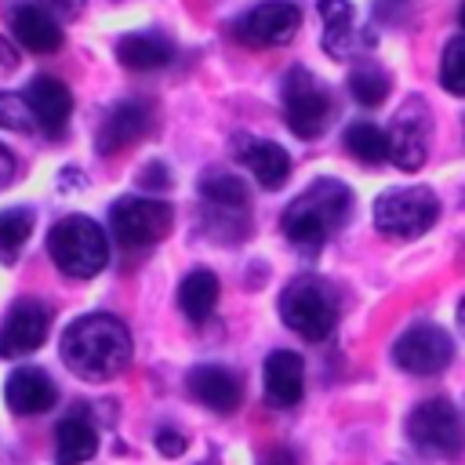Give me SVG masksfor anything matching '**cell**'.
Masks as SVG:
<instances>
[{"label": "cell", "instance_id": "6da1fadb", "mask_svg": "<svg viewBox=\"0 0 465 465\" xmlns=\"http://www.w3.org/2000/svg\"><path fill=\"white\" fill-rule=\"evenodd\" d=\"M62 360L84 381H109L131 363V331L109 312H87L65 327Z\"/></svg>", "mask_w": 465, "mask_h": 465}, {"label": "cell", "instance_id": "7a4b0ae2", "mask_svg": "<svg viewBox=\"0 0 465 465\" xmlns=\"http://www.w3.org/2000/svg\"><path fill=\"white\" fill-rule=\"evenodd\" d=\"M349 211H352V189L338 178H320L291 200L280 229L294 247L312 254L349 222Z\"/></svg>", "mask_w": 465, "mask_h": 465}, {"label": "cell", "instance_id": "3957f363", "mask_svg": "<svg viewBox=\"0 0 465 465\" xmlns=\"http://www.w3.org/2000/svg\"><path fill=\"white\" fill-rule=\"evenodd\" d=\"M47 254L51 262L73 276V280H87L94 272L105 269L109 262V240L102 232V225L87 214H69L62 222L51 225L47 232Z\"/></svg>", "mask_w": 465, "mask_h": 465}, {"label": "cell", "instance_id": "277c9868", "mask_svg": "<svg viewBox=\"0 0 465 465\" xmlns=\"http://www.w3.org/2000/svg\"><path fill=\"white\" fill-rule=\"evenodd\" d=\"M280 320L305 341H323L338 323V291L320 276H298L280 291Z\"/></svg>", "mask_w": 465, "mask_h": 465}, {"label": "cell", "instance_id": "5b68a950", "mask_svg": "<svg viewBox=\"0 0 465 465\" xmlns=\"http://www.w3.org/2000/svg\"><path fill=\"white\" fill-rule=\"evenodd\" d=\"M440 218V200L425 185L389 189L374 200V229L389 240H418Z\"/></svg>", "mask_w": 465, "mask_h": 465}, {"label": "cell", "instance_id": "8992f818", "mask_svg": "<svg viewBox=\"0 0 465 465\" xmlns=\"http://www.w3.org/2000/svg\"><path fill=\"white\" fill-rule=\"evenodd\" d=\"M407 436L411 443L429 454V458H447L454 461L461 450H465V425H461V414L454 411L450 400L443 396H432V400H421L411 414H407Z\"/></svg>", "mask_w": 465, "mask_h": 465}, {"label": "cell", "instance_id": "52a82bcc", "mask_svg": "<svg viewBox=\"0 0 465 465\" xmlns=\"http://www.w3.org/2000/svg\"><path fill=\"white\" fill-rule=\"evenodd\" d=\"M113 232L124 247H153L174 225V207L153 196H124L109 211Z\"/></svg>", "mask_w": 465, "mask_h": 465}, {"label": "cell", "instance_id": "ba28073f", "mask_svg": "<svg viewBox=\"0 0 465 465\" xmlns=\"http://www.w3.org/2000/svg\"><path fill=\"white\" fill-rule=\"evenodd\" d=\"M331 120V98L305 65L283 73V124L298 138H316Z\"/></svg>", "mask_w": 465, "mask_h": 465}, {"label": "cell", "instance_id": "9c48e42d", "mask_svg": "<svg viewBox=\"0 0 465 465\" xmlns=\"http://www.w3.org/2000/svg\"><path fill=\"white\" fill-rule=\"evenodd\" d=\"M429 134H432V113L425 98H407L403 109L389 124V156L400 171H418L429 156Z\"/></svg>", "mask_w": 465, "mask_h": 465}, {"label": "cell", "instance_id": "30bf717a", "mask_svg": "<svg viewBox=\"0 0 465 465\" xmlns=\"http://www.w3.org/2000/svg\"><path fill=\"white\" fill-rule=\"evenodd\" d=\"M450 356H454V341L436 323H414L392 345L396 367L407 371V374H421V378L425 374H440L450 363Z\"/></svg>", "mask_w": 465, "mask_h": 465}, {"label": "cell", "instance_id": "8fae6325", "mask_svg": "<svg viewBox=\"0 0 465 465\" xmlns=\"http://www.w3.org/2000/svg\"><path fill=\"white\" fill-rule=\"evenodd\" d=\"M298 25H302V11L291 0H262L240 15L232 33L251 47H276L287 44L298 33Z\"/></svg>", "mask_w": 465, "mask_h": 465}, {"label": "cell", "instance_id": "7c38bea8", "mask_svg": "<svg viewBox=\"0 0 465 465\" xmlns=\"http://www.w3.org/2000/svg\"><path fill=\"white\" fill-rule=\"evenodd\" d=\"M51 331V309L36 298H22L7 309L4 323H0V356L15 360V356H29L44 345Z\"/></svg>", "mask_w": 465, "mask_h": 465}, {"label": "cell", "instance_id": "4fadbf2b", "mask_svg": "<svg viewBox=\"0 0 465 465\" xmlns=\"http://www.w3.org/2000/svg\"><path fill=\"white\" fill-rule=\"evenodd\" d=\"M153 127V105L149 102H120L105 113L102 127H98V153L113 156V153H124L127 145H134L138 138H145Z\"/></svg>", "mask_w": 465, "mask_h": 465}, {"label": "cell", "instance_id": "5bb4252c", "mask_svg": "<svg viewBox=\"0 0 465 465\" xmlns=\"http://www.w3.org/2000/svg\"><path fill=\"white\" fill-rule=\"evenodd\" d=\"M4 396H7V407H11L15 414H25V418H29V414L51 411L54 400H58V389H54L51 374L40 371V367H15V371L7 374Z\"/></svg>", "mask_w": 465, "mask_h": 465}, {"label": "cell", "instance_id": "9a60e30c", "mask_svg": "<svg viewBox=\"0 0 465 465\" xmlns=\"http://www.w3.org/2000/svg\"><path fill=\"white\" fill-rule=\"evenodd\" d=\"M185 385H189V396L193 400H200L203 407H211L218 414H229V411L240 407V378L229 367L200 363V367L189 371Z\"/></svg>", "mask_w": 465, "mask_h": 465}, {"label": "cell", "instance_id": "2e32d148", "mask_svg": "<svg viewBox=\"0 0 465 465\" xmlns=\"http://www.w3.org/2000/svg\"><path fill=\"white\" fill-rule=\"evenodd\" d=\"M25 105L36 120V127H44L47 134H58L69 124L73 113V94L58 76H36L25 91Z\"/></svg>", "mask_w": 465, "mask_h": 465}, {"label": "cell", "instance_id": "e0dca14e", "mask_svg": "<svg viewBox=\"0 0 465 465\" xmlns=\"http://www.w3.org/2000/svg\"><path fill=\"white\" fill-rule=\"evenodd\" d=\"M305 392V363L291 349H276L265 360V400L272 407H294Z\"/></svg>", "mask_w": 465, "mask_h": 465}, {"label": "cell", "instance_id": "ac0fdd59", "mask_svg": "<svg viewBox=\"0 0 465 465\" xmlns=\"http://www.w3.org/2000/svg\"><path fill=\"white\" fill-rule=\"evenodd\" d=\"M320 22H323V47L331 58H349L367 47V36H356V11L349 0H320Z\"/></svg>", "mask_w": 465, "mask_h": 465}, {"label": "cell", "instance_id": "d6986e66", "mask_svg": "<svg viewBox=\"0 0 465 465\" xmlns=\"http://www.w3.org/2000/svg\"><path fill=\"white\" fill-rule=\"evenodd\" d=\"M236 156L251 167V174L262 182V189H280L291 174V156L283 145L265 142V138H240Z\"/></svg>", "mask_w": 465, "mask_h": 465}, {"label": "cell", "instance_id": "ffe728a7", "mask_svg": "<svg viewBox=\"0 0 465 465\" xmlns=\"http://www.w3.org/2000/svg\"><path fill=\"white\" fill-rule=\"evenodd\" d=\"M11 33L22 47L36 51V54H51L62 47V29L58 22L44 11V7H33V4H22L11 11Z\"/></svg>", "mask_w": 465, "mask_h": 465}, {"label": "cell", "instance_id": "44dd1931", "mask_svg": "<svg viewBox=\"0 0 465 465\" xmlns=\"http://www.w3.org/2000/svg\"><path fill=\"white\" fill-rule=\"evenodd\" d=\"M94 450H98V432L84 411L58 421V432H54V461L58 465H84L94 458Z\"/></svg>", "mask_w": 465, "mask_h": 465}, {"label": "cell", "instance_id": "7402d4cb", "mask_svg": "<svg viewBox=\"0 0 465 465\" xmlns=\"http://www.w3.org/2000/svg\"><path fill=\"white\" fill-rule=\"evenodd\" d=\"M116 58L134 73H149V69H163L174 58V47L160 33H131V36H120Z\"/></svg>", "mask_w": 465, "mask_h": 465}, {"label": "cell", "instance_id": "603a6c76", "mask_svg": "<svg viewBox=\"0 0 465 465\" xmlns=\"http://www.w3.org/2000/svg\"><path fill=\"white\" fill-rule=\"evenodd\" d=\"M200 200L211 211H218V214H232V211L243 214L251 193H247V185H243L240 174H232V171H207L200 178Z\"/></svg>", "mask_w": 465, "mask_h": 465}, {"label": "cell", "instance_id": "cb8c5ba5", "mask_svg": "<svg viewBox=\"0 0 465 465\" xmlns=\"http://www.w3.org/2000/svg\"><path fill=\"white\" fill-rule=\"evenodd\" d=\"M214 305H218V276H214L211 269H193V272H185V280L178 283V309H182L193 323H203Z\"/></svg>", "mask_w": 465, "mask_h": 465}, {"label": "cell", "instance_id": "d4e9b609", "mask_svg": "<svg viewBox=\"0 0 465 465\" xmlns=\"http://www.w3.org/2000/svg\"><path fill=\"white\" fill-rule=\"evenodd\" d=\"M345 149L360 163H381L389 156V131H381L371 120H356L345 127Z\"/></svg>", "mask_w": 465, "mask_h": 465}, {"label": "cell", "instance_id": "484cf974", "mask_svg": "<svg viewBox=\"0 0 465 465\" xmlns=\"http://www.w3.org/2000/svg\"><path fill=\"white\" fill-rule=\"evenodd\" d=\"M33 232V211L29 207H7L0 211V262H15L22 243Z\"/></svg>", "mask_w": 465, "mask_h": 465}, {"label": "cell", "instance_id": "4316f807", "mask_svg": "<svg viewBox=\"0 0 465 465\" xmlns=\"http://www.w3.org/2000/svg\"><path fill=\"white\" fill-rule=\"evenodd\" d=\"M349 94L360 105H378L389 94V76L378 65H360V69L349 73Z\"/></svg>", "mask_w": 465, "mask_h": 465}, {"label": "cell", "instance_id": "83f0119b", "mask_svg": "<svg viewBox=\"0 0 465 465\" xmlns=\"http://www.w3.org/2000/svg\"><path fill=\"white\" fill-rule=\"evenodd\" d=\"M440 84L465 98V36H454L447 47H443V62H440Z\"/></svg>", "mask_w": 465, "mask_h": 465}, {"label": "cell", "instance_id": "f1b7e54d", "mask_svg": "<svg viewBox=\"0 0 465 465\" xmlns=\"http://www.w3.org/2000/svg\"><path fill=\"white\" fill-rule=\"evenodd\" d=\"M36 120L25 105V98H15V94H0V127H18V131H29Z\"/></svg>", "mask_w": 465, "mask_h": 465}, {"label": "cell", "instance_id": "f546056e", "mask_svg": "<svg viewBox=\"0 0 465 465\" xmlns=\"http://www.w3.org/2000/svg\"><path fill=\"white\" fill-rule=\"evenodd\" d=\"M156 450H160L163 458H178V454L185 450V436L174 432V429H160V432H156Z\"/></svg>", "mask_w": 465, "mask_h": 465}, {"label": "cell", "instance_id": "4dcf8cb0", "mask_svg": "<svg viewBox=\"0 0 465 465\" xmlns=\"http://www.w3.org/2000/svg\"><path fill=\"white\" fill-rule=\"evenodd\" d=\"M138 182H142L145 189H163V185H167V171H163V163H149V167L138 174Z\"/></svg>", "mask_w": 465, "mask_h": 465}, {"label": "cell", "instance_id": "1f68e13d", "mask_svg": "<svg viewBox=\"0 0 465 465\" xmlns=\"http://www.w3.org/2000/svg\"><path fill=\"white\" fill-rule=\"evenodd\" d=\"M15 171H18V160H15V153L0 145V189H7V185L15 182Z\"/></svg>", "mask_w": 465, "mask_h": 465}, {"label": "cell", "instance_id": "d6a6232c", "mask_svg": "<svg viewBox=\"0 0 465 465\" xmlns=\"http://www.w3.org/2000/svg\"><path fill=\"white\" fill-rule=\"evenodd\" d=\"M47 4V15H62V18H76L84 11V0H44Z\"/></svg>", "mask_w": 465, "mask_h": 465}, {"label": "cell", "instance_id": "836d02e7", "mask_svg": "<svg viewBox=\"0 0 465 465\" xmlns=\"http://www.w3.org/2000/svg\"><path fill=\"white\" fill-rule=\"evenodd\" d=\"M258 465H294V454L287 450V447H272V450H265L262 454V461Z\"/></svg>", "mask_w": 465, "mask_h": 465}, {"label": "cell", "instance_id": "e575fe53", "mask_svg": "<svg viewBox=\"0 0 465 465\" xmlns=\"http://www.w3.org/2000/svg\"><path fill=\"white\" fill-rule=\"evenodd\" d=\"M18 65V54H15V47H7L4 40H0V73H11Z\"/></svg>", "mask_w": 465, "mask_h": 465}, {"label": "cell", "instance_id": "d590c367", "mask_svg": "<svg viewBox=\"0 0 465 465\" xmlns=\"http://www.w3.org/2000/svg\"><path fill=\"white\" fill-rule=\"evenodd\" d=\"M458 323H461V331H465V302L458 305Z\"/></svg>", "mask_w": 465, "mask_h": 465}, {"label": "cell", "instance_id": "8d00e7d4", "mask_svg": "<svg viewBox=\"0 0 465 465\" xmlns=\"http://www.w3.org/2000/svg\"><path fill=\"white\" fill-rule=\"evenodd\" d=\"M458 15H461V25H465V4H461V11H458Z\"/></svg>", "mask_w": 465, "mask_h": 465}]
</instances>
